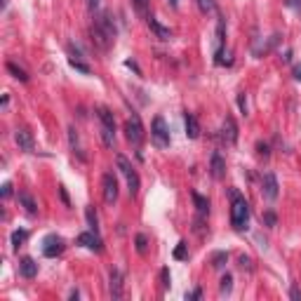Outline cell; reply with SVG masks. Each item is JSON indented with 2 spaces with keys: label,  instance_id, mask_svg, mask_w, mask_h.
Returning <instances> with one entry per match:
<instances>
[{
  "label": "cell",
  "instance_id": "cell-1",
  "mask_svg": "<svg viewBox=\"0 0 301 301\" xmlns=\"http://www.w3.org/2000/svg\"><path fill=\"white\" fill-rule=\"evenodd\" d=\"M116 24H113V19H111L109 12H101L94 17V24L90 28V35H92V42L99 47L101 52H106L116 42Z\"/></svg>",
  "mask_w": 301,
  "mask_h": 301
},
{
  "label": "cell",
  "instance_id": "cell-2",
  "mask_svg": "<svg viewBox=\"0 0 301 301\" xmlns=\"http://www.w3.org/2000/svg\"><path fill=\"white\" fill-rule=\"evenodd\" d=\"M228 195H231V226H233L235 231H243L247 221H250V205L245 200L240 193L235 191V188H228Z\"/></svg>",
  "mask_w": 301,
  "mask_h": 301
},
{
  "label": "cell",
  "instance_id": "cell-3",
  "mask_svg": "<svg viewBox=\"0 0 301 301\" xmlns=\"http://www.w3.org/2000/svg\"><path fill=\"white\" fill-rule=\"evenodd\" d=\"M97 118L101 120V137H104V144H106V146H113V142H116V120H113V113H111L106 106H97Z\"/></svg>",
  "mask_w": 301,
  "mask_h": 301
},
{
  "label": "cell",
  "instance_id": "cell-4",
  "mask_svg": "<svg viewBox=\"0 0 301 301\" xmlns=\"http://www.w3.org/2000/svg\"><path fill=\"white\" fill-rule=\"evenodd\" d=\"M116 162H118V169L123 172V176L127 179V191H130V195H137L139 193V174H137V169L132 167V162L125 158V155H118L116 158Z\"/></svg>",
  "mask_w": 301,
  "mask_h": 301
},
{
  "label": "cell",
  "instance_id": "cell-5",
  "mask_svg": "<svg viewBox=\"0 0 301 301\" xmlns=\"http://www.w3.org/2000/svg\"><path fill=\"white\" fill-rule=\"evenodd\" d=\"M150 139H153V144L158 149H167L169 146V127L162 116L153 118V123H150Z\"/></svg>",
  "mask_w": 301,
  "mask_h": 301
},
{
  "label": "cell",
  "instance_id": "cell-6",
  "mask_svg": "<svg viewBox=\"0 0 301 301\" xmlns=\"http://www.w3.org/2000/svg\"><path fill=\"white\" fill-rule=\"evenodd\" d=\"M125 137H127V142L134 144V146H139L144 142L146 132H144V125H142V120H139V116H132L125 123Z\"/></svg>",
  "mask_w": 301,
  "mask_h": 301
},
{
  "label": "cell",
  "instance_id": "cell-7",
  "mask_svg": "<svg viewBox=\"0 0 301 301\" xmlns=\"http://www.w3.org/2000/svg\"><path fill=\"white\" fill-rule=\"evenodd\" d=\"M64 238H59V235H47L45 240H42V254L47 257V259H54V257H59L61 252H64Z\"/></svg>",
  "mask_w": 301,
  "mask_h": 301
},
{
  "label": "cell",
  "instance_id": "cell-8",
  "mask_svg": "<svg viewBox=\"0 0 301 301\" xmlns=\"http://www.w3.org/2000/svg\"><path fill=\"white\" fill-rule=\"evenodd\" d=\"M101 186H104V200H106V205H113V202L118 200V181H116V176L111 174V172H106L104 179H101Z\"/></svg>",
  "mask_w": 301,
  "mask_h": 301
},
{
  "label": "cell",
  "instance_id": "cell-9",
  "mask_svg": "<svg viewBox=\"0 0 301 301\" xmlns=\"http://www.w3.org/2000/svg\"><path fill=\"white\" fill-rule=\"evenodd\" d=\"M278 179L273 172H266V174L261 176V193H264V198L266 200H276L278 198Z\"/></svg>",
  "mask_w": 301,
  "mask_h": 301
},
{
  "label": "cell",
  "instance_id": "cell-10",
  "mask_svg": "<svg viewBox=\"0 0 301 301\" xmlns=\"http://www.w3.org/2000/svg\"><path fill=\"white\" fill-rule=\"evenodd\" d=\"M14 142H17L19 150H24V153H33L35 150L33 134L28 132V130H17V132H14Z\"/></svg>",
  "mask_w": 301,
  "mask_h": 301
},
{
  "label": "cell",
  "instance_id": "cell-11",
  "mask_svg": "<svg viewBox=\"0 0 301 301\" xmlns=\"http://www.w3.org/2000/svg\"><path fill=\"white\" fill-rule=\"evenodd\" d=\"M78 245H83V247H87V250L92 252H101V238L97 231H87V233H80L78 235Z\"/></svg>",
  "mask_w": 301,
  "mask_h": 301
},
{
  "label": "cell",
  "instance_id": "cell-12",
  "mask_svg": "<svg viewBox=\"0 0 301 301\" xmlns=\"http://www.w3.org/2000/svg\"><path fill=\"white\" fill-rule=\"evenodd\" d=\"M109 292L113 299H123V273L118 271V268H113L111 271V276H109Z\"/></svg>",
  "mask_w": 301,
  "mask_h": 301
},
{
  "label": "cell",
  "instance_id": "cell-13",
  "mask_svg": "<svg viewBox=\"0 0 301 301\" xmlns=\"http://www.w3.org/2000/svg\"><path fill=\"white\" fill-rule=\"evenodd\" d=\"M221 139L226 144H235L238 142V125H235V120L231 116H226L224 120V127H221Z\"/></svg>",
  "mask_w": 301,
  "mask_h": 301
},
{
  "label": "cell",
  "instance_id": "cell-14",
  "mask_svg": "<svg viewBox=\"0 0 301 301\" xmlns=\"http://www.w3.org/2000/svg\"><path fill=\"white\" fill-rule=\"evenodd\" d=\"M146 24H149V28L155 33V38H160V40H169V38H172V31H169L167 26L160 24L155 17H150L149 14V17H146Z\"/></svg>",
  "mask_w": 301,
  "mask_h": 301
},
{
  "label": "cell",
  "instance_id": "cell-15",
  "mask_svg": "<svg viewBox=\"0 0 301 301\" xmlns=\"http://www.w3.org/2000/svg\"><path fill=\"white\" fill-rule=\"evenodd\" d=\"M209 172L214 179H224L226 174V160L221 158V153H212V160H209Z\"/></svg>",
  "mask_w": 301,
  "mask_h": 301
},
{
  "label": "cell",
  "instance_id": "cell-16",
  "mask_svg": "<svg viewBox=\"0 0 301 301\" xmlns=\"http://www.w3.org/2000/svg\"><path fill=\"white\" fill-rule=\"evenodd\" d=\"M278 42H280V35L273 33L271 38H268V40H261L259 45H254V47H252V52H254V57H264V54H268V52L276 47Z\"/></svg>",
  "mask_w": 301,
  "mask_h": 301
},
{
  "label": "cell",
  "instance_id": "cell-17",
  "mask_svg": "<svg viewBox=\"0 0 301 301\" xmlns=\"http://www.w3.org/2000/svg\"><path fill=\"white\" fill-rule=\"evenodd\" d=\"M19 273L26 278V280H33L38 276V264H35L31 257H24V259L19 261Z\"/></svg>",
  "mask_w": 301,
  "mask_h": 301
},
{
  "label": "cell",
  "instance_id": "cell-18",
  "mask_svg": "<svg viewBox=\"0 0 301 301\" xmlns=\"http://www.w3.org/2000/svg\"><path fill=\"white\" fill-rule=\"evenodd\" d=\"M184 125H186V137L188 139H198L200 137V125H198V118L193 113H186L184 116Z\"/></svg>",
  "mask_w": 301,
  "mask_h": 301
},
{
  "label": "cell",
  "instance_id": "cell-19",
  "mask_svg": "<svg viewBox=\"0 0 301 301\" xmlns=\"http://www.w3.org/2000/svg\"><path fill=\"white\" fill-rule=\"evenodd\" d=\"M17 200H19V205H21V207L28 212V214H35V212H38V205H35V200H33V195H31V193L21 191L17 195Z\"/></svg>",
  "mask_w": 301,
  "mask_h": 301
},
{
  "label": "cell",
  "instance_id": "cell-20",
  "mask_svg": "<svg viewBox=\"0 0 301 301\" xmlns=\"http://www.w3.org/2000/svg\"><path fill=\"white\" fill-rule=\"evenodd\" d=\"M7 71L14 75L17 80H21V83H28V75H26V71H24L21 66H17L14 61H7Z\"/></svg>",
  "mask_w": 301,
  "mask_h": 301
},
{
  "label": "cell",
  "instance_id": "cell-21",
  "mask_svg": "<svg viewBox=\"0 0 301 301\" xmlns=\"http://www.w3.org/2000/svg\"><path fill=\"white\" fill-rule=\"evenodd\" d=\"M191 195H193V202H195L198 212H200V214H207V212H209V200H207V198H202L200 193H195V191H193Z\"/></svg>",
  "mask_w": 301,
  "mask_h": 301
},
{
  "label": "cell",
  "instance_id": "cell-22",
  "mask_svg": "<svg viewBox=\"0 0 301 301\" xmlns=\"http://www.w3.org/2000/svg\"><path fill=\"white\" fill-rule=\"evenodd\" d=\"M85 217H87L90 231H97V233H99V219H97V212H94V207H87V209H85Z\"/></svg>",
  "mask_w": 301,
  "mask_h": 301
},
{
  "label": "cell",
  "instance_id": "cell-23",
  "mask_svg": "<svg viewBox=\"0 0 301 301\" xmlns=\"http://www.w3.org/2000/svg\"><path fill=\"white\" fill-rule=\"evenodd\" d=\"M26 240H28V231H24V228H19V231H14V233H12V245H14L17 250L26 243Z\"/></svg>",
  "mask_w": 301,
  "mask_h": 301
},
{
  "label": "cell",
  "instance_id": "cell-24",
  "mask_svg": "<svg viewBox=\"0 0 301 301\" xmlns=\"http://www.w3.org/2000/svg\"><path fill=\"white\" fill-rule=\"evenodd\" d=\"M198 2V7H200L202 14H212V12H217V2L214 0H195Z\"/></svg>",
  "mask_w": 301,
  "mask_h": 301
},
{
  "label": "cell",
  "instance_id": "cell-25",
  "mask_svg": "<svg viewBox=\"0 0 301 301\" xmlns=\"http://www.w3.org/2000/svg\"><path fill=\"white\" fill-rule=\"evenodd\" d=\"M226 261H228V254H226V252H214V254H212V266L214 268H221Z\"/></svg>",
  "mask_w": 301,
  "mask_h": 301
},
{
  "label": "cell",
  "instance_id": "cell-26",
  "mask_svg": "<svg viewBox=\"0 0 301 301\" xmlns=\"http://www.w3.org/2000/svg\"><path fill=\"white\" fill-rule=\"evenodd\" d=\"M219 287H221V294H228L231 290H233V276L226 273V276L221 278V285H219Z\"/></svg>",
  "mask_w": 301,
  "mask_h": 301
},
{
  "label": "cell",
  "instance_id": "cell-27",
  "mask_svg": "<svg viewBox=\"0 0 301 301\" xmlns=\"http://www.w3.org/2000/svg\"><path fill=\"white\" fill-rule=\"evenodd\" d=\"M134 243H137V252H139V254H146V245H149V240H146V235L139 233L137 238H134Z\"/></svg>",
  "mask_w": 301,
  "mask_h": 301
},
{
  "label": "cell",
  "instance_id": "cell-28",
  "mask_svg": "<svg viewBox=\"0 0 301 301\" xmlns=\"http://www.w3.org/2000/svg\"><path fill=\"white\" fill-rule=\"evenodd\" d=\"M68 61H71V66H73V68H78L80 73H90V66L85 64L83 59H68Z\"/></svg>",
  "mask_w": 301,
  "mask_h": 301
},
{
  "label": "cell",
  "instance_id": "cell-29",
  "mask_svg": "<svg viewBox=\"0 0 301 301\" xmlns=\"http://www.w3.org/2000/svg\"><path fill=\"white\" fill-rule=\"evenodd\" d=\"M68 142H71V149L80 153V146H78V134H75L73 127H68Z\"/></svg>",
  "mask_w": 301,
  "mask_h": 301
},
{
  "label": "cell",
  "instance_id": "cell-30",
  "mask_svg": "<svg viewBox=\"0 0 301 301\" xmlns=\"http://www.w3.org/2000/svg\"><path fill=\"white\" fill-rule=\"evenodd\" d=\"M238 106H240V111H243V116L250 113V111H247V94H245V92L238 94Z\"/></svg>",
  "mask_w": 301,
  "mask_h": 301
},
{
  "label": "cell",
  "instance_id": "cell-31",
  "mask_svg": "<svg viewBox=\"0 0 301 301\" xmlns=\"http://www.w3.org/2000/svg\"><path fill=\"white\" fill-rule=\"evenodd\" d=\"M257 153H259V155H264V158H268V155H271V149H268V144H264V142L257 144Z\"/></svg>",
  "mask_w": 301,
  "mask_h": 301
},
{
  "label": "cell",
  "instance_id": "cell-32",
  "mask_svg": "<svg viewBox=\"0 0 301 301\" xmlns=\"http://www.w3.org/2000/svg\"><path fill=\"white\" fill-rule=\"evenodd\" d=\"M264 221H266L268 226H276L278 224V217L273 214V212H264Z\"/></svg>",
  "mask_w": 301,
  "mask_h": 301
},
{
  "label": "cell",
  "instance_id": "cell-33",
  "mask_svg": "<svg viewBox=\"0 0 301 301\" xmlns=\"http://www.w3.org/2000/svg\"><path fill=\"white\" fill-rule=\"evenodd\" d=\"M174 257L176 259H186V243H179V247L174 250Z\"/></svg>",
  "mask_w": 301,
  "mask_h": 301
},
{
  "label": "cell",
  "instance_id": "cell-34",
  "mask_svg": "<svg viewBox=\"0 0 301 301\" xmlns=\"http://www.w3.org/2000/svg\"><path fill=\"white\" fill-rule=\"evenodd\" d=\"M287 7H292L294 12H301V0H285Z\"/></svg>",
  "mask_w": 301,
  "mask_h": 301
},
{
  "label": "cell",
  "instance_id": "cell-35",
  "mask_svg": "<svg viewBox=\"0 0 301 301\" xmlns=\"http://www.w3.org/2000/svg\"><path fill=\"white\" fill-rule=\"evenodd\" d=\"M160 280H162V287H169V271L167 268L160 271Z\"/></svg>",
  "mask_w": 301,
  "mask_h": 301
},
{
  "label": "cell",
  "instance_id": "cell-36",
  "mask_svg": "<svg viewBox=\"0 0 301 301\" xmlns=\"http://www.w3.org/2000/svg\"><path fill=\"white\" fill-rule=\"evenodd\" d=\"M290 297H292L294 301H301V290L297 287V285H292V290H290Z\"/></svg>",
  "mask_w": 301,
  "mask_h": 301
},
{
  "label": "cell",
  "instance_id": "cell-37",
  "mask_svg": "<svg viewBox=\"0 0 301 301\" xmlns=\"http://www.w3.org/2000/svg\"><path fill=\"white\" fill-rule=\"evenodd\" d=\"M134 5H137V9H139L142 14H146V17H149V12H146V0H134Z\"/></svg>",
  "mask_w": 301,
  "mask_h": 301
},
{
  "label": "cell",
  "instance_id": "cell-38",
  "mask_svg": "<svg viewBox=\"0 0 301 301\" xmlns=\"http://www.w3.org/2000/svg\"><path fill=\"white\" fill-rule=\"evenodd\" d=\"M202 297V290H193V292L186 294V299H200Z\"/></svg>",
  "mask_w": 301,
  "mask_h": 301
},
{
  "label": "cell",
  "instance_id": "cell-39",
  "mask_svg": "<svg viewBox=\"0 0 301 301\" xmlns=\"http://www.w3.org/2000/svg\"><path fill=\"white\" fill-rule=\"evenodd\" d=\"M292 75H294V78H297V80H299V83H301V64H294V68H292Z\"/></svg>",
  "mask_w": 301,
  "mask_h": 301
},
{
  "label": "cell",
  "instance_id": "cell-40",
  "mask_svg": "<svg viewBox=\"0 0 301 301\" xmlns=\"http://www.w3.org/2000/svg\"><path fill=\"white\" fill-rule=\"evenodd\" d=\"M12 195V184H5L2 186V198H9Z\"/></svg>",
  "mask_w": 301,
  "mask_h": 301
},
{
  "label": "cell",
  "instance_id": "cell-41",
  "mask_svg": "<svg viewBox=\"0 0 301 301\" xmlns=\"http://www.w3.org/2000/svg\"><path fill=\"white\" fill-rule=\"evenodd\" d=\"M99 2H101V0H87V7H90V12H94V9L99 7Z\"/></svg>",
  "mask_w": 301,
  "mask_h": 301
},
{
  "label": "cell",
  "instance_id": "cell-42",
  "mask_svg": "<svg viewBox=\"0 0 301 301\" xmlns=\"http://www.w3.org/2000/svg\"><path fill=\"white\" fill-rule=\"evenodd\" d=\"M240 266H243V268H252V259H247V257H240Z\"/></svg>",
  "mask_w": 301,
  "mask_h": 301
},
{
  "label": "cell",
  "instance_id": "cell-43",
  "mask_svg": "<svg viewBox=\"0 0 301 301\" xmlns=\"http://www.w3.org/2000/svg\"><path fill=\"white\" fill-rule=\"evenodd\" d=\"M59 193H61V200L66 202V205H71V202H68V195H66V188H64V186H59Z\"/></svg>",
  "mask_w": 301,
  "mask_h": 301
},
{
  "label": "cell",
  "instance_id": "cell-44",
  "mask_svg": "<svg viewBox=\"0 0 301 301\" xmlns=\"http://www.w3.org/2000/svg\"><path fill=\"white\" fill-rule=\"evenodd\" d=\"M78 297H80V292H78V290H71V294H68V299H78Z\"/></svg>",
  "mask_w": 301,
  "mask_h": 301
},
{
  "label": "cell",
  "instance_id": "cell-45",
  "mask_svg": "<svg viewBox=\"0 0 301 301\" xmlns=\"http://www.w3.org/2000/svg\"><path fill=\"white\" fill-rule=\"evenodd\" d=\"M169 5H172V7H179V0H169Z\"/></svg>",
  "mask_w": 301,
  "mask_h": 301
}]
</instances>
